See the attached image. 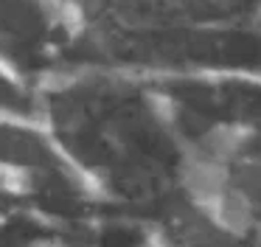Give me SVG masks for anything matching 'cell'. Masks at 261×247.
<instances>
[{
	"label": "cell",
	"mask_w": 261,
	"mask_h": 247,
	"mask_svg": "<svg viewBox=\"0 0 261 247\" xmlns=\"http://www.w3.org/2000/svg\"><path fill=\"white\" fill-rule=\"evenodd\" d=\"M40 129L96 194L152 205L186 194L194 143L171 101L126 70L76 67L40 84Z\"/></svg>",
	"instance_id": "cell-1"
},
{
	"label": "cell",
	"mask_w": 261,
	"mask_h": 247,
	"mask_svg": "<svg viewBox=\"0 0 261 247\" xmlns=\"http://www.w3.org/2000/svg\"><path fill=\"white\" fill-rule=\"evenodd\" d=\"M76 42V20L62 0H0V59L40 87L51 65Z\"/></svg>",
	"instance_id": "cell-2"
},
{
	"label": "cell",
	"mask_w": 261,
	"mask_h": 247,
	"mask_svg": "<svg viewBox=\"0 0 261 247\" xmlns=\"http://www.w3.org/2000/svg\"><path fill=\"white\" fill-rule=\"evenodd\" d=\"M0 118L40 127V87L0 59Z\"/></svg>",
	"instance_id": "cell-3"
}]
</instances>
